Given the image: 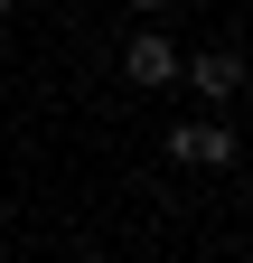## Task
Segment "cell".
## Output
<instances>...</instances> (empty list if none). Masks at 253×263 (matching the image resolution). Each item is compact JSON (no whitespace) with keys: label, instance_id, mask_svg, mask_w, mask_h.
<instances>
[{"label":"cell","instance_id":"4","mask_svg":"<svg viewBox=\"0 0 253 263\" xmlns=\"http://www.w3.org/2000/svg\"><path fill=\"white\" fill-rule=\"evenodd\" d=\"M122 10H169V0H122Z\"/></svg>","mask_w":253,"mask_h":263},{"label":"cell","instance_id":"3","mask_svg":"<svg viewBox=\"0 0 253 263\" xmlns=\"http://www.w3.org/2000/svg\"><path fill=\"white\" fill-rule=\"evenodd\" d=\"M122 76H132V85H169V76H178V47L160 38V28H141V38L122 47Z\"/></svg>","mask_w":253,"mask_h":263},{"label":"cell","instance_id":"5","mask_svg":"<svg viewBox=\"0 0 253 263\" xmlns=\"http://www.w3.org/2000/svg\"><path fill=\"white\" fill-rule=\"evenodd\" d=\"M0 19H10V0H0Z\"/></svg>","mask_w":253,"mask_h":263},{"label":"cell","instance_id":"1","mask_svg":"<svg viewBox=\"0 0 253 263\" xmlns=\"http://www.w3.org/2000/svg\"><path fill=\"white\" fill-rule=\"evenodd\" d=\"M169 160H187V170H225V160H235V132H225V122H178V132H169Z\"/></svg>","mask_w":253,"mask_h":263},{"label":"cell","instance_id":"2","mask_svg":"<svg viewBox=\"0 0 253 263\" xmlns=\"http://www.w3.org/2000/svg\"><path fill=\"white\" fill-rule=\"evenodd\" d=\"M187 85H197V104H235V94H244V57H235V47H216V57L187 66Z\"/></svg>","mask_w":253,"mask_h":263}]
</instances>
